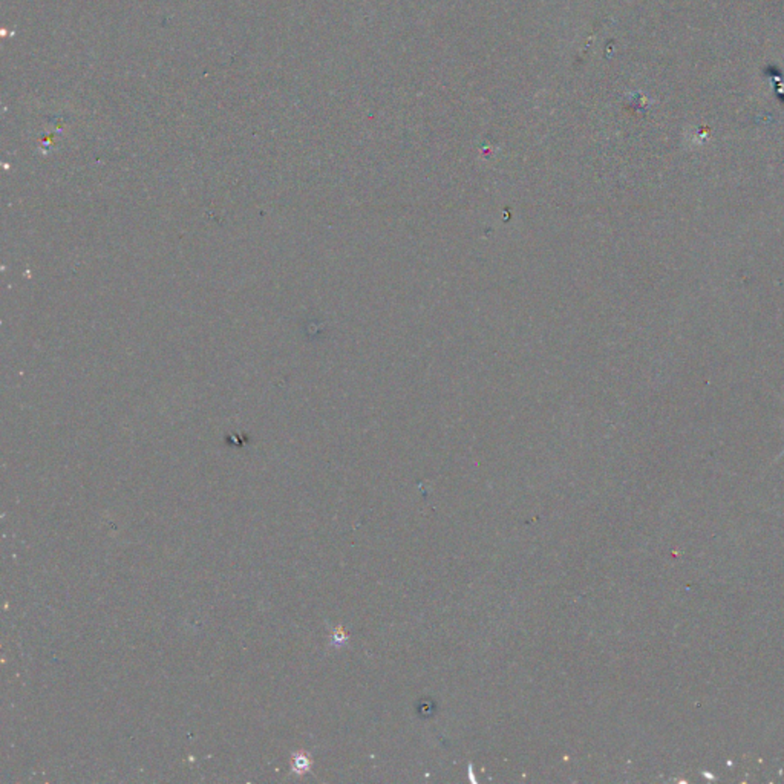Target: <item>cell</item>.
I'll return each instance as SVG.
<instances>
[{
    "label": "cell",
    "instance_id": "obj_1",
    "mask_svg": "<svg viewBox=\"0 0 784 784\" xmlns=\"http://www.w3.org/2000/svg\"><path fill=\"white\" fill-rule=\"evenodd\" d=\"M308 764H310V760L306 758L305 755L301 757H296L294 760V767L297 771H304V769H308Z\"/></svg>",
    "mask_w": 784,
    "mask_h": 784
},
{
    "label": "cell",
    "instance_id": "obj_2",
    "mask_svg": "<svg viewBox=\"0 0 784 784\" xmlns=\"http://www.w3.org/2000/svg\"><path fill=\"white\" fill-rule=\"evenodd\" d=\"M781 401H783V403H784V399H781ZM783 455H784V449H783V452H781V454H780V455H778V457H777V459H780V458H781V457H783Z\"/></svg>",
    "mask_w": 784,
    "mask_h": 784
}]
</instances>
